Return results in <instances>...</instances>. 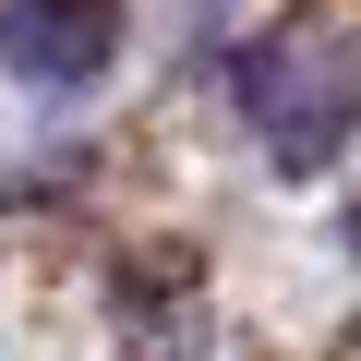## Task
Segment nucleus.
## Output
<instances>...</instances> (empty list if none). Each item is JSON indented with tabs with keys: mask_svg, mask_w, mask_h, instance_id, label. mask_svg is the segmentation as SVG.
Listing matches in <instances>:
<instances>
[{
	"mask_svg": "<svg viewBox=\"0 0 361 361\" xmlns=\"http://www.w3.org/2000/svg\"><path fill=\"white\" fill-rule=\"evenodd\" d=\"M121 361H205V277L180 253L121 265Z\"/></svg>",
	"mask_w": 361,
	"mask_h": 361,
	"instance_id": "nucleus-3",
	"label": "nucleus"
},
{
	"mask_svg": "<svg viewBox=\"0 0 361 361\" xmlns=\"http://www.w3.org/2000/svg\"><path fill=\"white\" fill-rule=\"evenodd\" d=\"M109 61H121V0H0V73L73 97Z\"/></svg>",
	"mask_w": 361,
	"mask_h": 361,
	"instance_id": "nucleus-2",
	"label": "nucleus"
},
{
	"mask_svg": "<svg viewBox=\"0 0 361 361\" xmlns=\"http://www.w3.org/2000/svg\"><path fill=\"white\" fill-rule=\"evenodd\" d=\"M229 97H241V121L265 133L277 169H325V157H349V133H361V37H349L337 13H277V25L229 61Z\"/></svg>",
	"mask_w": 361,
	"mask_h": 361,
	"instance_id": "nucleus-1",
	"label": "nucleus"
}]
</instances>
